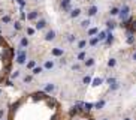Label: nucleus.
Wrapping results in <instances>:
<instances>
[{
	"label": "nucleus",
	"instance_id": "nucleus-1",
	"mask_svg": "<svg viewBox=\"0 0 136 120\" xmlns=\"http://www.w3.org/2000/svg\"><path fill=\"white\" fill-rule=\"evenodd\" d=\"M118 18L124 23V21H127L129 18H130V8L127 6V5H124L123 8H121V11H120V15H118Z\"/></svg>",
	"mask_w": 136,
	"mask_h": 120
},
{
	"label": "nucleus",
	"instance_id": "nucleus-2",
	"mask_svg": "<svg viewBox=\"0 0 136 120\" xmlns=\"http://www.w3.org/2000/svg\"><path fill=\"white\" fill-rule=\"evenodd\" d=\"M70 2L72 0H61V9H64V11H70Z\"/></svg>",
	"mask_w": 136,
	"mask_h": 120
},
{
	"label": "nucleus",
	"instance_id": "nucleus-3",
	"mask_svg": "<svg viewBox=\"0 0 136 120\" xmlns=\"http://www.w3.org/2000/svg\"><path fill=\"white\" fill-rule=\"evenodd\" d=\"M87 14H88V17H96L97 15V6H90Z\"/></svg>",
	"mask_w": 136,
	"mask_h": 120
},
{
	"label": "nucleus",
	"instance_id": "nucleus-4",
	"mask_svg": "<svg viewBox=\"0 0 136 120\" xmlns=\"http://www.w3.org/2000/svg\"><path fill=\"white\" fill-rule=\"evenodd\" d=\"M54 38H55V32H54V30H49V32L45 35V41H52Z\"/></svg>",
	"mask_w": 136,
	"mask_h": 120
},
{
	"label": "nucleus",
	"instance_id": "nucleus-5",
	"mask_svg": "<svg viewBox=\"0 0 136 120\" xmlns=\"http://www.w3.org/2000/svg\"><path fill=\"white\" fill-rule=\"evenodd\" d=\"M103 81H105L103 78H100V77H97V78H93V81H91V84H93L94 87H97V86H100V84H102Z\"/></svg>",
	"mask_w": 136,
	"mask_h": 120
},
{
	"label": "nucleus",
	"instance_id": "nucleus-6",
	"mask_svg": "<svg viewBox=\"0 0 136 120\" xmlns=\"http://www.w3.org/2000/svg\"><path fill=\"white\" fill-rule=\"evenodd\" d=\"M114 42V35L111 33V32H108V38H106V41H105V45H111Z\"/></svg>",
	"mask_w": 136,
	"mask_h": 120
},
{
	"label": "nucleus",
	"instance_id": "nucleus-7",
	"mask_svg": "<svg viewBox=\"0 0 136 120\" xmlns=\"http://www.w3.org/2000/svg\"><path fill=\"white\" fill-rule=\"evenodd\" d=\"M105 83H106V84H108V86L111 87V86H114V84H117L118 81H117V78H112V77H111V78H106V80H105Z\"/></svg>",
	"mask_w": 136,
	"mask_h": 120
},
{
	"label": "nucleus",
	"instance_id": "nucleus-8",
	"mask_svg": "<svg viewBox=\"0 0 136 120\" xmlns=\"http://www.w3.org/2000/svg\"><path fill=\"white\" fill-rule=\"evenodd\" d=\"M97 38H99V41H106V38H108V32H99Z\"/></svg>",
	"mask_w": 136,
	"mask_h": 120
},
{
	"label": "nucleus",
	"instance_id": "nucleus-9",
	"mask_svg": "<svg viewBox=\"0 0 136 120\" xmlns=\"http://www.w3.org/2000/svg\"><path fill=\"white\" fill-rule=\"evenodd\" d=\"M115 66H117V59H114V57L109 59V60H108V68L112 69V68H115Z\"/></svg>",
	"mask_w": 136,
	"mask_h": 120
},
{
	"label": "nucleus",
	"instance_id": "nucleus-10",
	"mask_svg": "<svg viewBox=\"0 0 136 120\" xmlns=\"http://www.w3.org/2000/svg\"><path fill=\"white\" fill-rule=\"evenodd\" d=\"M105 104H106V102L102 99V101H99V102H96V104H94V108H96V110H102V108L105 107Z\"/></svg>",
	"mask_w": 136,
	"mask_h": 120
},
{
	"label": "nucleus",
	"instance_id": "nucleus-11",
	"mask_svg": "<svg viewBox=\"0 0 136 120\" xmlns=\"http://www.w3.org/2000/svg\"><path fill=\"white\" fill-rule=\"evenodd\" d=\"M76 114H79L78 108H76V107H72V108H70V111H69V117H75Z\"/></svg>",
	"mask_w": 136,
	"mask_h": 120
},
{
	"label": "nucleus",
	"instance_id": "nucleus-12",
	"mask_svg": "<svg viewBox=\"0 0 136 120\" xmlns=\"http://www.w3.org/2000/svg\"><path fill=\"white\" fill-rule=\"evenodd\" d=\"M120 11H121V9H120V8H112V9H111V12H109V14H111V15H112V17H118V15H120Z\"/></svg>",
	"mask_w": 136,
	"mask_h": 120
},
{
	"label": "nucleus",
	"instance_id": "nucleus-13",
	"mask_svg": "<svg viewBox=\"0 0 136 120\" xmlns=\"http://www.w3.org/2000/svg\"><path fill=\"white\" fill-rule=\"evenodd\" d=\"M93 108H94V104H90V102H87V104L84 105V110H85V113H90Z\"/></svg>",
	"mask_w": 136,
	"mask_h": 120
},
{
	"label": "nucleus",
	"instance_id": "nucleus-14",
	"mask_svg": "<svg viewBox=\"0 0 136 120\" xmlns=\"http://www.w3.org/2000/svg\"><path fill=\"white\" fill-rule=\"evenodd\" d=\"M79 14H81V9H73L70 12V18H76V17H79Z\"/></svg>",
	"mask_w": 136,
	"mask_h": 120
},
{
	"label": "nucleus",
	"instance_id": "nucleus-15",
	"mask_svg": "<svg viewBox=\"0 0 136 120\" xmlns=\"http://www.w3.org/2000/svg\"><path fill=\"white\" fill-rule=\"evenodd\" d=\"M93 65H94V59H93V57L85 59V66H87V68H90V66H93Z\"/></svg>",
	"mask_w": 136,
	"mask_h": 120
},
{
	"label": "nucleus",
	"instance_id": "nucleus-16",
	"mask_svg": "<svg viewBox=\"0 0 136 120\" xmlns=\"http://www.w3.org/2000/svg\"><path fill=\"white\" fill-rule=\"evenodd\" d=\"M81 27H82V29H88V27H90V20H84V21H81Z\"/></svg>",
	"mask_w": 136,
	"mask_h": 120
},
{
	"label": "nucleus",
	"instance_id": "nucleus-17",
	"mask_svg": "<svg viewBox=\"0 0 136 120\" xmlns=\"http://www.w3.org/2000/svg\"><path fill=\"white\" fill-rule=\"evenodd\" d=\"M88 35H90V36H94V35H99V30H97L96 27H93V29H88Z\"/></svg>",
	"mask_w": 136,
	"mask_h": 120
},
{
	"label": "nucleus",
	"instance_id": "nucleus-18",
	"mask_svg": "<svg viewBox=\"0 0 136 120\" xmlns=\"http://www.w3.org/2000/svg\"><path fill=\"white\" fill-rule=\"evenodd\" d=\"M97 44H99V38H97V36H94V38L90 39V45H91V47H94V45H97Z\"/></svg>",
	"mask_w": 136,
	"mask_h": 120
},
{
	"label": "nucleus",
	"instance_id": "nucleus-19",
	"mask_svg": "<svg viewBox=\"0 0 136 120\" xmlns=\"http://www.w3.org/2000/svg\"><path fill=\"white\" fill-rule=\"evenodd\" d=\"M91 81H93V78H91L90 75H85V77H84V80H82V83H84V84H91Z\"/></svg>",
	"mask_w": 136,
	"mask_h": 120
},
{
	"label": "nucleus",
	"instance_id": "nucleus-20",
	"mask_svg": "<svg viewBox=\"0 0 136 120\" xmlns=\"http://www.w3.org/2000/svg\"><path fill=\"white\" fill-rule=\"evenodd\" d=\"M45 26H46V21H45V20H40V21L36 24V27H37V29H43Z\"/></svg>",
	"mask_w": 136,
	"mask_h": 120
},
{
	"label": "nucleus",
	"instance_id": "nucleus-21",
	"mask_svg": "<svg viewBox=\"0 0 136 120\" xmlns=\"http://www.w3.org/2000/svg\"><path fill=\"white\" fill-rule=\"evenodd\" d=\"M52 54H54V56H63V50H60V48H54V50H52Z\"/></svg>",
	"mask_w": 136,
	"mask_h": 120
},
{
	"label": "nucleus",
	"instance_id": "nucleus-22",
	"mask_svg": "<svg viewBox=\"0 0 136 120\" xmlns=\"http://www.w3.org/2000/svg\"><path fill=\"white\" fill-rule=\"evenodd\" d=\"M106 26H108V29H109V30H112V29H115V27H117V24H115L114 21H108V23H106Z\"/></svg>",
	"mask_w": 136,
	"mask_h": 120
},
{
	"label": "nucleus",
	"instance_id": "nucleus-23",
	"mask_svg": "<svg viewBox=\"0 0 136 120\" xmlns=\"http://www.w3.org/2000/svg\"><path fill=\"white\" fill-rule=\"evenodd\" d=\"M36 17H37V12H36V11H33V12H30V14H28V17H27V18H28V20H34Z\"/></svg>",
	"mask_w": 136,
	"mask_h": 120
},
{
	"label": "nucleus",
	"instance_id": "nucleus-24",
	"mask_svg": "<svg viewBox=\"0 0 136 120\" xmlns=\"http://www.w3.org/2000/svg\"><path fill=\"white\" fill-rule=\"evenodd\" d=\"M54 89H55V86H54V84H51V83H49V84H48V86H46V87H45V92H52V90H54Z\"/></svg>",
	"mask_w": 136,
	"mask_h": 120
},
{
	"label": "nucleus",
	"instance_id": "nucleus-25",
	"mask_svg": "<svg viewBox=\"0 0 136 120\" xmlns=\"http://www.w3.org/2000/svg\"><path fill=\"white\" fill-rule=\"evenodd\" d=\"M118 89H120V84L117 83V84H114V86L109 87V92H115V90H118Z\"/></svg>",
	"mask_w": 136,
	"mask_h": 120
},
{
	"label": "nucleus",
	"instance_id": "nucleus-26",
	"mask_svg": "<svg viewBox=\"0 0 136 120\" xmlns=\"http://www.w3.org/2000/svg\"><path fill=\"white\" fill-rule=\"evenodd\" d=\"M78 60H79V62H81V60H85V53H84V51H81V53L78 54Z\"/></svg>",
	"mask_w": 136,
	"mask_h": 120
},
{
	"label": "nucleus",
	"instance_id": "nucleus-27",
	"mask_svg": "<svg viewBox=\"0 0 136 120\" xmlns=\"http://www.w3.org/2000/svg\"><path fill=\"white\" fill-rule=\"evenodd\" d=\"M75 39H76L75 35H69V36H67V41H69V42H75Z\"/></svg>",
	"mask_w": 136,
	"mask_h": 120
},
{
	"label": "nucleus",
	"instance_id": "nucleus-28",
	"mask_svg": "<svg viewBox=\"0 0 136 120\" xmlns=\"http://www.w3.org/2000/svg\"><path fill=\"white\" fill-rule=\"evenodd\" d=\"M85 45H87V42H85V41H84V39H82V41H79V42H78V47H79V48H84V47H85Z\"/></svg>",
	"mask_w": 136,
	"mask_h": 120
},
{
	"label": "nucleus",
	"instance_id": "nucleus-29",
	"mask_svg": "<svg viewBox=\"0 0 136 120\" xmlns=\"http://www.w3.org/2000/svg\"><path fill=\"white\" fill-rule=\"evenodd\" d=\"M52 66H54V63H52V62H46V63H45V68H46V69H51Z\"/></svg>",
	"mask_w": 136,
	"mask_h": 120
},
{
	"label": "nucleus",
	"instance_id": "nucleus-30",
	"mask_svg": "<svg viewBox=\"0 0 136 120\" xmlns=\"http://www.w3.org/2000/svg\"><path fill=\"white\" fill-rule=\"evenodd\" d=\"M127 42H129V44H133V42H135V38H133V36H129V38H127Z\"/></svg>",
	"mask_w": 136,
	"mask_h": 120
},
{
	"label": "nucleus",
	"instance_id": "nucleus-31",
	"mask_svg": "<svg viewBox=\"0 0 136 120\" xmlns=\"http://www.w3.org/2000/svg\"><path fill=\"white\" fill-rule=\"evenodd\" d=\"M9 21H10V17H7V15L3 17V23H9Z\"/></svg>",
	"mask_w": 136,
	"mask_h": 120
},
{
	"label": "nucleus",
	"instance_id": "nucleus-32",
	"mask_svg": "<svg viewBox=\"0 0 136 120\" xmlns=\"http://www.w3.org/2000/svg\"><path fill=\"white\" fill-rule=\"evenodd\" d=\"M27 44H28V42H27V39H25V38H24V39H21V45H22V47H25Z\"/></svg>",
	"mask_w": 136,
	"mask_h": 120
},
{
	"label": "nucleus",
	"instance_id": "nucleus-33",
	"mask_svg": "<svg viewBox=\"0 0 136 120\" xmlns=\"http://www.w3.org/2000/svg\"><path fill=\"white\" fill-rule=\"evenodd\" d=\"M79 68H81L79 65H73V66H72V69H73V71H79Z\"/></svg>",
	"mask_w": 136,
	"mask_h": 120
},
{
	"label": "nucleus",
	"instance_id": "nucleus-34",
	"mask_svg": "<svg viewBox=\"0 0 136 120\" xmlns=\"http://www.w3.org/2000/svg\"><path fill=\"white\" fill-rule=\"evenodd\" d=\"M40 71H42V69H40V68H36V69H34V71H33V74H40Z\"/></svg>",
	"mask_w": 136,
	"mask_h": 120
},
{
	"label": "nucleus",
	"instance_id": "nucleus-35",
	"mask_svg": "<svg viewBox=\"0 0 136 120\" xmlns=\"http://www.w3.org/2000/svg\"><path fill=\"white\" fill-rule=\"evenodd\" d=\"M34 65H36V63H34V62H33V60H31V62H30V63H28V65H27V66H28V68H33V66H34Z\"/></svg>",
	"mask_w": 136,
	"mask_h": 120
},
{
	"label": "nucleus",
	"instance_id": "nucleus-36",
	"mask_svg": "<svg viewBox=\"0 0 136 120\" xmlns=\"http://www.w3.org/2000/svg\"><path fill=\"white\" fill-rule=\"evenodd\" d=\"M27 33H28V35H33V33H34V30H33V29H28V30H27Z\"/></svg>",
	"mask_w": 136,
	"mask_h": 120
},
{
	"label": "nucleus",
	"instance_id": "nucleus-37",
	"mask_svg": "<svg viewBox=\"0 0 136 120\" xmlns=\"http://www.w3.org/2000/svg\"><path fill=\"white\" fill-rule=\"evenodd\" d=\"M132 57H133V60H136V51L133 53V56H132Z\"/></svg>",
	"mask_w": 136,
	"mask_h": 120
},
{
	"label": "nucleus",
	"instance_id": "nucleus-38",
	"mask_svg": "<svg viewBox=\"0 0 136 120\" xmlns=\"http://www.w3.org/2000/svg\"><path fill=\"white\" fill-rule=\"evenodd\" d=\"M123 120H132V119H130V117H124Z\"/></svg>",
	"mask_w": 136,
	"mask_h": 120
},
{
	"label": "nucleus",
	"instance_id": "nucleus-39",
	"mask_svg": "<svg viewBox=\"0 0 136 120\" xmlns=\"http://www.w3.org/2000/svg\"><path fill=\"white\" fill-rule=\"evenodd\" d=\"M102 120H109V119H106V117H103V119H102Z\"/></svg>",
	"mask_w": 136,
	"mask_h": 120
}]
</instances>
